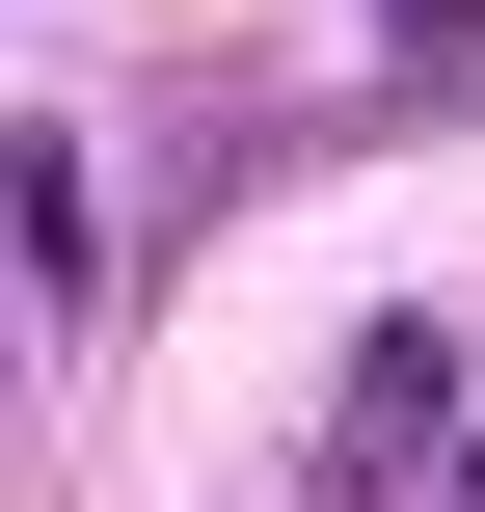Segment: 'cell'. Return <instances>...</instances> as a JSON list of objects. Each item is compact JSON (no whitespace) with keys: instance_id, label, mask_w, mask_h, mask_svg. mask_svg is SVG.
I'll return each mask as SVG.
<instances>
[{"instance_id":"6da1fadb","label":"cell","mask_w":485,"mask_h":512,"mask_svg":"<svg viewBox=\"0 0 485 512\" xmlns=\"http://www.w3.org/2000/svg\"><path fill=\"white\" fill-rule=\"evenodd\" d=\"M459 324H351V378H324V486H405V459H459Z\"/></svg>"},{"instance_id":"3957f363","label":"cell","mask_w":485,"mask_h":512,"mask_svg":"<svg viewBox=\"0 0 485 512\" xmlns=\"http://www.w3.org/2000/svg\"><path fill=\"white\" fill-rule=\"evenodd\" d=\"M405 54H432V81H459V54H485V0H405Z\"/></svg>"},{"instance_id":"7a4b0ae2","label":"cell","mask_w":485,"mask_h":512,"mask_svg":"<svg viewBox=\"0 0 485 512\" xmlns=\"http://www.w3.org/2000/svg\"><path fill=\"white\" fill-rule=\"evenodd\" d=\"M0 189H27V270H54V324L108 297V216H81V135H0Z\"/></svg>"}]
</instances>
